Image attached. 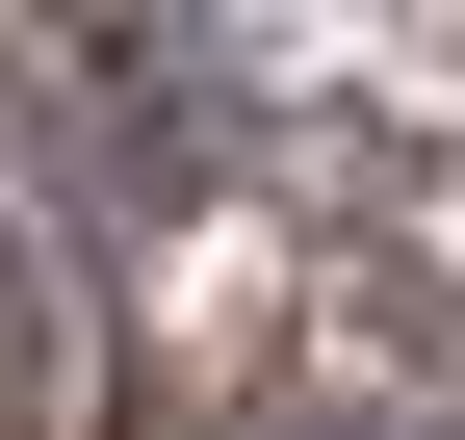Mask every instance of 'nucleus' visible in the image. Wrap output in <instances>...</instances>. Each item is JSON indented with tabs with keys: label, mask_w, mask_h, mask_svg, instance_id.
I'll use <instances>...</instances> for the list:
<instances>
[{
	"label": "nucleus",
	"mask_w": 465,
	"mask_h": 440,
	"mask_svg": "<svg viewBox=\"0 0 465 440\" xmlns=\"http://www.w3.org/2000/svg\"><path fill=\"white\" fill-rule=\"evenodd\" d=\"M0 415H26V234H0Z\"/></svg>",
	"instance_id": "f257e3e1"
}]
</instances>
